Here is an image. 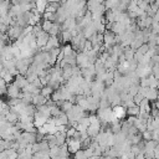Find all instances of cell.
<instances>
[{
  "instance_id": "1",
  "label": "cell",
  "mask_w": 159,
  "mask_h": 159,
  "mask_svg": "<svg viewBox=\"0 0 159 159\" xmlns=\"http://www.w3.org/2000/svg\"><path fill=\"white\" fill-rule=\"evenodd\" d=\"M128 113H129V114H133V116H137V114H139V108L135 107V106H133L132 108L128 109Z\"/></svg>"
},
{
  "instance_id": "2",
  "label": "cell",
  "mask_w": 159,
  "mask_h": 159,
  "mask_svg": "<svg viewBox=\"0 0 159 159\" xmlns=\"http://www.w3.org/2000/svg\"><path fill=\"white\" fill-rule=\"evenodd\" d=\"M154 4L157 5V7L159 9V0H154Z\"/></svg>"
}]
</instances>
